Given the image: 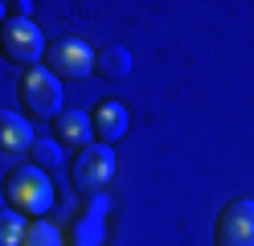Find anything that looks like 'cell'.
Here are the masks:
<instances>
[{
    "label": "cell",
    "mask_w": 254,
    "mask_h": 246,
    "mask_svg": "<svg viewBox=\"0 0 254 246\" xmlns=\"http://www.w3.org/2000/svg\"><path fill=\"white\" fill-rule=\"evenodd\" d=\"M4 197H8V205L21 213H29V218H45V213L54 209V185H50V176H45L37 164H21V168H12L8 180H4Z\"/></svg>",
    "instance_id": "obj_1"
},
{
    "label": "cell",
    "mask_w": 254,
    "mask_h": 246,
    "mask_svg": "<svg viewBox=\"0 0 254 246\" xmlns=\"http://www.w3.org/2000/svg\"><path fill=\"white\" fill-rule=\"evenodd\" d=\"M45 37L41 29L29 21V16H12V21L0 25V54L12 66H25V70H37V62L45 58Z\"/></svg>",
    "instance_id": "obj_2"
},
{
    "label": "cell",
    "mask_w": 254,
    "mask_h": 246,
    "mask_svg": "<svg viewBox=\"0 0 254 246\" xmlns=\"http://www.w3.org/2000/svg\"><path fill=\"white\" fill-rule=\"evenodd\" d=\"M111 176H115V152H111L107 144L82 148V152L74 156V164H70V180H74V189L82 197H103Z\"/></svg>",
    "instance_id": "obj_3"
},
{
    "label": "cell",
    "mask_w": 254,
    "mask_h": 246,
    "mask_svg": "<svg viewBox=\"0 0 254 246\" xmlns=\"http://www.w3.org/2000/svg\"><path fill=\"white\" fill-rule=\"evenodd\" d=\"M21 103L29 107V115H33V119H58L62 115V103H66V98H62V78H54L50 70H45V66H37V70H29L25 78H21Z\"/></svg>",
    "instance_id": "obj_4"
},
{
    "label": "cell",
    "mask_w": 254,
    "mask_h": 246,
    "mask_svg": "<svg viewBox=\"0 0 254 246\" xmlns=\"http://www.w3.org/2000/svg\"><path fill=\"white\" fill-rule=\"evenodd\" d=\"M45 70H50L54 78H86L94 70V49L86 41H78V37H66V41H54L50 49H45Z\"/></svg>",
    "instance_id": "obj_5"
},
{
    "label": "cell",
    "mask_w": 254,
    "mask_h": 246,
    "mask_svg": "<svg viewBox=\"0 0 254 246\" xmlns=\"http://www.w3.org/2000/svg\"><path fill=\"white\" fill-rule=\"evenodd\" d=\"M217 246H254V201H234L217 218Z\"/></svg>",
    "instance_id": "obj_6"
},
{
    "label": "cell",
    "mask_w": 254,
    "mask_h": 246,
    "mask_svg": "<svg viewBox=\"0 0 254 246\" xmlns=\"http://www.w3.org/2000/svg\"><path fill=\"white\" fill-rule=\"evenodd\" d=\"M103 218H107V197H90V205L66 226V238L74 246H99L103 242Z\"/></svg>",
    "instance_id": "obj_7"
},
{
    "label": "cell",
    "mask_w": 254,
    "mask_h": 246,
    "mask_svg": "<svg viewBox=\"0 0 254 246\" xmlns=\"http://www.w3.org/2000/svg\"><path fill=\"white\" fill-rule=\"evenodd\" d=\"M54 140L62 144V148H90V140H94V131H90V115L86 111H62L58 119H54Z\"/></svg>",
    "instance_id": "obj_8"
},
{
    "label": "cell",
    "mask_w": 254,
    "mask_h": 246,
    "mask_svg": "<svg viewBox=\"0 0 254 246\" xmlns=\"http://www.w3.org/2000/svg\"><path fill=\"white\" fill-rule=\"evenodd\" d=\"M90 131H94V140H103L111 148V140H119L127 131V107L115 103V98L99 103V107H94V119H90Z\"/></svg>",
    "instance_id": "obj_9"
},
{
    "label": "cell",
    "mask_w": 254,
    "mask_h": 246,
    "mask_svg": "<svg viewBox=\"0 0 254 246\" xmlns=\"http://www.w3.org/2000/svg\"><path fill=\"white\" fill-rule=\"evenodd\" d=\"M33 127H29L21 115H12V111H0V152H8V156H17V152H29L33 148Z\"/></svg>",
    "instance_id": "obj_10"
},
{
    "label": "cell",
    "mask_w": 254,
    "mask_h": 246,
    "mask_svg": "<svg viewBox=\"0 0 254 246\" xmlns=\"http://www.w3.org/2000/svg\"><path fill=\"white\" fill-rule=\"evenodd\" d=\"M94 74L99 78H127L131 74V54H127L123 45H103V49H94Z\"/></svg>",
    "instance_id": "obj_11"
},
{
    "label": "cell",
    "mask_w": 254,
    "mask_h": 246,
    "mask_svg": "<svg viewBox=\"0 0 254 246\" xmlns=\"http://www.w3.org/2000/svg\"><path fill=\"white\" fill-rule=\"evenodd\" d=\"M29 226L17 209H0V246H25Z\"/></svg>",
    "instance_id": "obj_12"
},
{
    "label": "cell",
    "mask_w": 254,
    "mask_h": 246,
    "mask_svg": "<svg viewBox=\"0 0 254 246\" xmlns=\"http://www.w3.org/2000/svg\"><path fill=\"white\" fill-rule=\"evenodd\" d=\"M29 160H33L41 172H50V168H58V164H62V144H58V140H33Z\"/></svg>",
    "instance_id": "obj_13"
},
{
    "label": "cell",
    "mask_w": 254,
    "mask_h": 246,
    "mask_svg": "<svg viewBox=\"0 0 254 246\" xmlns=\"http://www.w3.org/2000/svg\"><path fill=\"white\" fill-rule=\"evenodd\" d=\"M66 238H62V230L58 226H50V222H33L29 226V234H25V246H62Z\"/></svg>",
    "instance_id": "obj_14"
},
{
    "label": "cell",
    "mask_w": 254,
    "mask_h": 246,
    "mask_svg": "<svg viewBox=\"0 0 254 246\" xmlns=\"http://www.w3.org/2000/svg\"><path fill=\"white\" fill-rule=\"evenodd\" d=\"M4 12H8V4H0V25H4Z\"/></svg>",
    "instance_id": "obj_15"
}]
</instances>
